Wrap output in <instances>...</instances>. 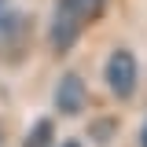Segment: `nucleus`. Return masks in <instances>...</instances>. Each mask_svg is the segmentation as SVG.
Wrapping results in <instances>:
<instances>
[{"label":"nucleus","mask_w":147,"mask_h":147,"mask_svg":"<svg viewBox=\"0 0 147 147\" xmlns=\"http://www.w3.org/2000/svg\"><path fill=\"white\" fill-rule=\"evenodd\" d=\"M140 147H147V118H144V129H140Z\"/></svg>","instance_id":"0eeeda50"},{"label":"nucleus","mask_w":147,"mask_h":147,"mask_svg":"<svg viewBox=\"0 0 147 147\" xmlns=\"http://www.w3.org/2000/svg\"><path fill=\"white\" fill-rule=\"evenodd\" d=\"M114 129H118L114 118H96V121H92V140H96V144H110V140H114Z\"/></svg>","instance_id":"423d86ee"},{"label":"nucleus","mask_w":147,"mask_h":147,"mask_svg":"<svg viewBox=\"0 0 147 147\" xmlns=\"http://www.w3.org/2000/svg\"><path fill=\"white\" fill-rule=\"evenodd\" d=\"M0 11H4V0H0Z\"/></svg>","instance_id":"1a4fd4ad"},{"label":"nucleus","mask_w":147,"mask_h":147,"mask_svg":"<svg viewBox=\"0 0 147 147\" xmlns=\"http://www.w3.org/2000/svg\"><path fill=\"white\" fill-rule=\"evenodd\" d=\"M85 99H88L85 77L81 74H63L59 85H55V110L59 114H81L85 110Z\"/></svg>","instance_id":"f03ea898"},{"label":"nucleus","mask_w":147,"mask_h":147,"mask_svg":"<svg viewBox=\"0 0 147 147\" xmlns=\"http://www.w3.org/2000/svg\"><path fill=\"white\" fill-rule=\"evenodd\" d=\"M52 144H55V121L52 118H37L33 129L26 132L22 147H52Z\"/></svg>","instance_id":"39448f33"},{"label":"nucleus","mask_w":147,"mask_h":147,"mask_svg":"<svg viewBox=\"0 0 147 147\" xmlns=\"http://www.w3.org/2000/svg\"><path fill=\"white\" fill-rule=\"evenodd\" d=\"M59 7H63L66 15H74L81 26H88V22H96V18L103 15L107 0H59Z\"/></svg>","instance_id":"20e7f679"},{"label":"nucleus","mask_w":147,"mask_h":147,"mask_svg":"<svg viewBox=\"0 0 147 147\" xmlns=\"http://www.w3.org/2000/svg\"><path fill=\"white\" fill-rule=\"evenodd\" d=\"M59 147H81V144H77V140H66V144H59Z\"/></svg>","instance_id":"6e6552de"},{"label":"nucleus","mask_w":147,"mask_h":147,"mask_svg":"<svg viewBox=\"0 0 147 147\" xmlns=\"http://www.w3.org/2000/svg\"><path fill=\"white\" fill-rule=\"evenodd\" d=\"M103 77H107L110 92H114L118 99H132L136 81H140L136 55L129 52V48H114V52H110V59H107V66H103Z\"/></svg>","instance_id":"f257e3e1"},{"label":"nucleus","mask_w":147,"mask_h":147,"mask_svg":"<svg viewBox=\"0 0 147 147\" xmlns=\"http://www.w3.org/2000/svg\"><path fill=\"white\" fill-rule=\"evenodd\" d=\"M81 30H85V26H81L74 15H66L63 7H55V15H52V30H48V40H52V48H55V52L63 55V52H70L74 44H77Z\"/></svg>","instance_id":"7ed1b4c3"}]
</instances>
